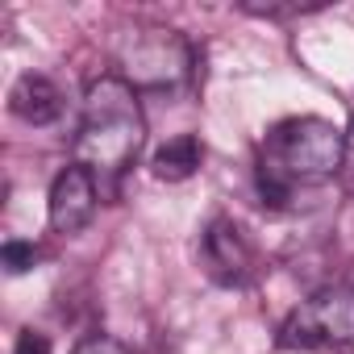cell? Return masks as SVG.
Wrapping results in <instances>:
<instances>
[{
    "mask_svg": "<svg viewBox=\"0 0 354 354\" xmlns=\"http://www.w3.org/2000/svg\"><path fill=\"white\" fill-rule=\"evenodd\" d=\"M146 142V117L138 92L121 75H100L84 96L75 133V162L96 175V184H117Z\"/></svg>",
    "mask_w": 354,
    "mask_h": 354,
    "instance_id": "6da1fadb",
    "label": "cell"
},
{
    "mask_svg": "<svg viewBox=\"0 0 354 354\" xmlns=\"http://www.w3.org/2000/svg\"><path fill=\"white\" fill-rule=\"evenodd\" d=\"M346 133L325 117H288L263 142V162L271 175L296 184H321L342 167Z\"/></svg>",
    "mask_w": 354,
    "mask_h": 354,
    "instance_id": "7a4b0ae2",
    "label": "cell"
},
{
    "mask_svg": "<svg viewBox=\"0 0 354 354\" xmlns=\"http://www.w3.org/2000/svg\"><path fill=\"white\" fill-rule=\"evenodd\" d=\"M354 342V288L329 283L300 300L279 325L283 350H346Z\"/></svg>",
    "mask_w": 354,
    "mask_h": 354,
    "instance_id": "3957f363",
    "label": "cell"
},
{
    "mask_svg": "<svg viewBox=\"0 0 354 354\" xmlns=\"http://www.w3.org/2000/svg\"><path fill=\"white\" fill-rule=\"evenodd\" d=\"M201 250H205V267H209V275L217 283H225V288L250 283L259 254H254L250 234L234 217H213L209 230H205V238H201Z\"/></svg>",
    "mask_w": 354,
    "mask_h": 354,
    "instance_id": "277c9868",
    "label": "cell"
},
{
    "mask_svg": "<svg viewBox=\"0 0 354 354\" xmlns=\"http://www.w3.org/2000/svg\"><path fill=\"white\" fill-rule=\"evenodd\" d=\"M96 201H100L96 175L84 171L80 162L67 167L59 180L50 184V205H46V213H50V230H55V234H80V230L92 221Z\"/></svg>",
    "mask_w": 354,
    "mask_h": 354,
    "instance_id": "5b68a950",
    "label": "cell"
},
{
    "mask_svg": "<svg viewBox=\"0 0 354 354\" xmlns=\"http://www.w3.org/2000/svg\"><path fill=\"white\" fill-rule=\"evenodd\" d=\"M125 59H129V71H133L138 84H154L158 88V84H171L184 71L188 50L171 30H150V38H142L133 50H125Z\"/></svg>",
    "mask_w": 354,
    "mask_h": 354,
    "instance_id": "8992f818",
    "label": "cell"
},
{
    "mask_svg": "<svg viewBox=\"0 0 354 354\" xmlns=\"http://www.w3.org/2000/svg\"><path fill=\"white\" fill-rule=\"evenodd\" d=\"M9 109L26 121V125H50L59 113H63V96L59 88L46 80V75H21L9 92Z\"/></svg>",
    "mask_w": 354,
    "mask_h": 354,
    "instance_id": "52a82bcc",
    "label": "cell"
},
{
    "mask_svg": "<svg viewBox=\"0 0 354 354\" xmlns=\"http://www.w3.org/2000/svg\"><path fill=\"white\" fill-rule=\"evenodd\" d=\"M201 158H205L201 138H196V133H180V138H171V142H162V146L154 150L150 171H154V180L184 184V180H192V175H196Z\"/></svg>",
    "mask_w": 354,
    "mask_h": 354,
    "instance_id": "ba28073f",
    "label": "cell"
},
{
    "mask_svg": "<svg viewBox=\"0 0 354 354\" xmlns=\"http://www.w3.org/2000/svg\"><path fill=\"white\" fill-rule=\"evenodd\" d=\"M0 263H5L9 275H26L38 263V246L34 242H21V238H9L5 246H0Z\"/></svg>",
    "mask_w": 354,
    "mask_h": 354,
    "instance_id": "9c48e42d",
    "label": "cell"
},
{
    "mask_svg": "<svg viewBox=\"0 0 354 354\" xmlns=\"http://www.w3.org/2000/svg\"><path fill=\"white\" fill-rule=\"evenodd\" d=\"M71 354H129L117 337H104V333H96V337H88V342H80Z\"/></svg>",
    "mask_w": 354,
    "mask_h": 354,
    "instance_id": "30bf717a",
    "label": "cell"
},
{
    "mask_svg": "<svg viewBox=\"0 0 354 354\" xmlns=\"http://www.w3.org/2000/svg\"><path fill=\"white\" fill-rule=\"evenodd\" d=\"M13 354H50V342H46V333H38V329H21Z\"/></svg>",
    "mask_w": 354,
    "mask_h": 354,
    "instance_id": "8fae6325",
    "label": "cell"
},
{
    "mask_svg": "<svg viewBox=\"0 0 354 354\" xmlns=\"http://www.w3.org/2000/svg\"><path fill=\"white\" fill-rule=\"evenodd\" d=\"M342 167H346V175L354 180V117H350V125H346V150H342Z\"/></svg>",
    "mask_w": 354,
    "mask_h": 354,
    "instance_id": "7c38bea8",
    "label": "cell"
}]
</instances>
